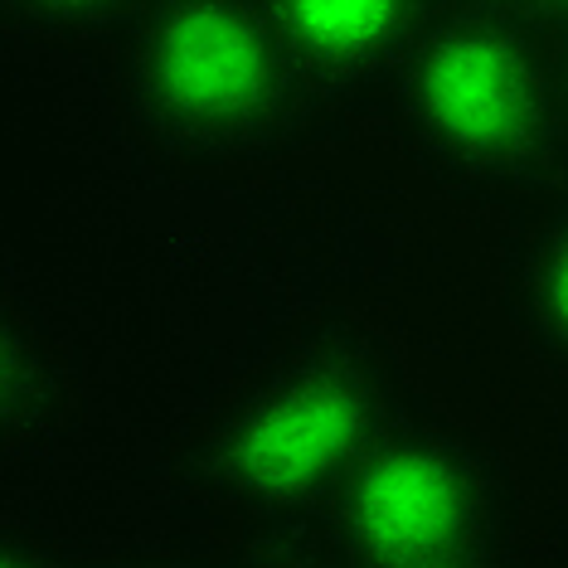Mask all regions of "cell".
I'll return each mask as SVG.
<instances>
[{
    "instance_id": "1",
    "label": "cell",
    "mask_w": 568,
    "mask_h": 568,
    "mask_svg": "<svg viewBox=\"0 0 568 568\" xmlns=\"http://www.w3.org/2000/svg\"><path fill=\"white\" fill-rule=\"evenodd\" d=\"M394 428V379L365 341L316 335L277 355L210 437L219 486L263 506L331 496Z\"/></svg>"
},
{
    "instance_id": "2",
    "label": "cell",
    "mask_w": 568,
    "mask_h": 568,
    "mask_svg": "<svg viewBox=\"0 0 568 568\" xmlns=\"http://www.w3.org/2000/svg\"><path fill=\"white\" fill-rule=\"evenodd\" d=\"M126 79L141 122L200 156L267 146L296 108V59L267 0H151Z\"/></svg>"
},
{
    "instance_id": "3",
    "label": "cell",
    "mask_w": 568,
    "mask_h": 568,
    "mask_svg": "<svg viewBox=\"0 0 568 568\" xmlns=\"http://www.w3.org/2000/svg\"><path fill=\"white\" fill-rule=\"evenodd\" d=\"M398 122L408 146L462 185H510L535 171L554 132L539 54L496 16H457L404 49Z\"/></svg>"
},
{
    "instance_id": "4",
    "label": "cell",
    "mask_w": 568,
    "mask_h": 568,
    "mask_svg": "<svg viewBox=\"0 0 568 568\" xmlns=\"http://www.w3.org/2000/svg\"><path fill=\"white\" fill-rule=\"evenodd\" d=\"M331 496L359 564H467L500 529L490 462L447 428H389Z\"/></svg>"
},
{
    "instance_id": "5",
    "label": "cell",
    "mask_w": 568,
    "mask_h": 568,
    "mask_svg": "<svg viewBox=\"0 0 568 568\" xmlns=\"http://www.w3.org/2000/svg\"><path fill=\"white\" fill-rule=\"evenodd\" d=\"M296 69L355 79L418 40L428 0H267Z\"/></svg>"
},
{
    "instance_id": "6",
    "label": "cell",
    "mask_w": 568,
    "mask_h": 568,
    "mask_svg": "<svg viewBox=\"0 0 568 568\" xmlns=\"http://www.w3.org/2000/svg\"><path fill=\"white\" fill-rule=\"evenodd\" d=\"M510 302L525 335L568 374V214L515 253Z\"/></svg>"
},
{
    "instance_id": "7",
    "label": "cell",
    "mask_w": 568,
    "mask_h": 568,
    "mask_svg": "<svg viewBox=\"0 0 568 568\" xmlns=\"http://www.w3.org/2000/svg\"><path fill=\"white\" fill-rule=\"evenodd\" d=\"M24 389H30V341L10 306L0 302V423L24 404Z\"/></svg>"
},
{
    "instance_id": "8",
    "label": "cell",
    "mask_w": 568,
    "mask_h": 568,
    "mask_svg": "<svg viewBox=\"0 0 568 568\" xmlns=\"http://www.w3.org/2000/svg\"><path fill=\"white\" fill-rule=\"evenodd\" d=\"M10 6L44 24H108L141 10L146 0H10Z\"/></svg>"
},
{
    "instance_id": "9",
    "label": "cell",
    "mask_w": 568,
    "mask_h": 568,
    "mask_svg": "<svg viewBox=\"0 0 568 568\" xmlns=\"http://www.w3.org/2000/svg\"><path fill=\"white\" fill-rule=\"evenodd\" d=\"M486 6H525V0H486Z\"/></svg>"
},
{
    "instance_id": "10",
    "label": "cell",
    "mask_w": 568,
    "mask_h": 568,
    "mask_svg": "<svg viewBox=\"0 0 568 568\" xmlns=\"http://www.w3.org/2000/svg\"><path fill=\"white\" fill-rule=\"evenodd\" d=\"M549 6H554V10H568V0H549Z\"/></svg>"
}]
</instances>
